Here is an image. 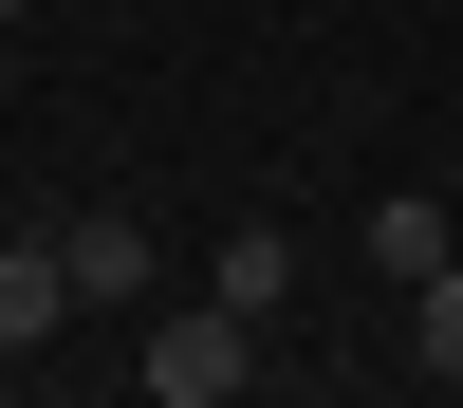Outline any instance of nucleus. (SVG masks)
<instances>
[{
  "label": "nucleus",
  "mask_w": 463,
  "mask_h": 408,
  "mask_svg": "<svg viewBox=\"0 0 463 408\" xmlns=\"http://www.w3.org/2000/svg\"><path fill=\"white\" fill-rule=\"evenodd\" d=\"M148 390H167V408H241V390H260V316H241V297L148 316Z\"/></svg>",
  "instance_id": "f257e3e1"
},
{
  "label": "nucleus",
  "mask_w": 463,
  "mask_h": 408,
  "mask_svg": "<svg viewBox=\"0 0 463 408\" xmlns=\"http://www.w3.org/2000/svg\"><path fill=\"white\" fill-rule=\"evenodd\" d=\"M56 260H74V316H130V297H148V223H130V204H74Z\"/></svg>",
  "instance_id": "f03ea898"
},
{
  "label": "nucleus",
  "mask_w": 463,
  "mask_h": 408,
  "mask_svg": "<svg viewBox=\"0 0 463 408\" xmlns=\"http://www.w3.org/2000/svg\"><path fill=\"white\" fill-rule=\"evenodd\" d=\"M56 316H74V260L56 242H0V353H37Z\"/></svg>",
  "instance_id": "7ed1b4c3"
},
{
  "label": "nucleus",
  "mask_w": 463,
  "mask_h": 408,
  "mask_svg": "<svg viewBox=\"0 0 463 408\" xmlns=\"http://www.w3.org/2000/svg\"><path fill=\"white\" fill-rule=\"evenodd\" d=\"M204 297H241V316L279 334V297H297V242H279V223H222V260H204Z\"/></svg>",
  "instance_id": "20e7f679"
},
{
  "label": "nucleus",
  "mask_w": 463,
  "mask_h": 408,
  "mask_svg": "<svg viewBox=\"0 0 463 408\" xmlns=\"http://www.w3.org/2000/svg\"><path fill=\"white\" fill-rule=\"evenodd\" d=\"M371 279H445V185H390L371 204Z\"/></svg>",
  "instance_id": "39448f33"
},
{
  "label": "nucleus",
  "mask_w": 463,
  "mask_h": 408,
  "mask_svg": "<svg viewBox=\"0 0 463 408\" xmlns=\"http://www.w3.org/2000/svg\"><path fill=\"white\" fill-rule=\"evenodd\" d=\"M408 371L463 390V260H445V279H408Z\"/></svg>",
  "instance_id": "423d86ee"
}]
</instances>
